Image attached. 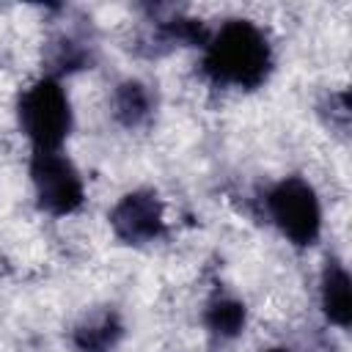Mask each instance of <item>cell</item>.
<instances>
[{
	"label": "cell",
	"instance_id": "10",
	"mask_svg": "<svg viewBox=\"0 0 352 352\" xmlns=\"http://www.w3.org/2000/svg\"><path fill=\"white\" fill-rule=\"evenodd\" d=\"M264 352H289V349H283V346H270V349H264Z\"/></svg>",
	"mask_w": 352,
	"mask_h": 352
},
{
	"label": "cell",
	"instance_id": "6",
	"mask_svg": "<svg viewBox=\"0 0 352 352\" xmlns=\"http://www.w3.org/2000/svg\"><path fill=\"white\" fill-rule=\"evenodd\" d=\"M121 336H124V324H121L118 314L110 308H102V311L85 316L72 333L74 346L80 352H110Z\"/></svg>",
	"mask_w": 352,
	"mask_h": 352
},
{
	"label": "cell",
	"instance_id": "2",
	"mask_svg": "<svg viewBox=\"0 0 352 352\" xmlns=\"http://www.w3.org/2000/svg\"><path fill=\"white\" fill-rule=\"evenodd\" d=\"M16 116L22 132L33 143V151H60V143L72 129V107L55 77H41L25 88Z\"/></svg>",
	"mask_w": 352,
	"mask_h": 352
},
{
	"label": "cell",
	"instance_id": "4",
	"mask_svg": "<svg viewBox=\"0 0 352 352\" xmlns=\"http://www.w3.org/2000/svg\"><path fill=\"white\" fill-rule=\"evenodd\" d=\"M30 179L36 187L38 206L47 214L63 217L82 206V198H85L82 179L60 151H33Z\"/></svg>",
	"mask_w": 352,
	"mask_h": 352
},
{
	"label": "cell",
	"instance_id": "9",
	"mask_svg": "<svg viewBox=\"0 0 352 352\" xmlns=\"http://www.w3.org/2000/svg\"><path fill=\"white\" fill-rule=\"evenodd\" d=\"M204 322L209 327L212 336L217 338H234L242 333L245 327V305L234 297H214L209 305H206V314H204Z\"/></svg>",
	"mask_w": 352,
	"mask_h": 352
},
{
	"label": "cell",
	"instance_id": "8",
	"mask_svg": "<svg viewBox=\"0 0 352 352\" xmlns=\"http://www.w3.org/2000/svg\"><path fill=\"white\" fill-rule=\"evenodd\" d=\"M113 116L124 124V126H140L148 116H151V94L143 82L138 80H126L116 88L113 94Z\"/></svg>",
	"mask_w": 352,
	"mask_h": 352
},
{
	"label": "cell",
	"instance_id": "7",
	"mask_svg": "<svg viewBox=\"0 0 352 352\" xmlns=\"http://www.w3.org/2000/svg\"><path fill=\"white\" fill-rule=\"evenodd\" d=\"M322 308L333 324L349 327V322H352L349 275L338 261H327V267L322 272Z\"/></svg>",
	"mask_w": 352,
	"mask_h": 352
},
{
	"label": "cell",
	"instance_id": "5",
	"mask_svg": "<svg viewBox=\"0 0 352 352\" xmlns=\"http://www.w3.org/2000/svg\"><path fill=\"white\" fill-rule=\"evenodd\" d=\"M110 226L116 236L126 245H146L165 234L162 201L151 190L126 192L110 212Z\"/></svg>",
	"mask_w": 352,
	"mask_h": 352
},
{
	"label": "cell",
	"instance_id": "1",
	"mask_svg": "<svg viewBox=\"0 0 352 352\" xmlns=\"http://www.w3.org/2000/svg\"><path fill=\"white\" fill-rule=\"evenodd\" d=\"M201 69L214 85L253 91L272 72V50L258 25L250 19H228L209 33Z\"/></svg>",
	"mask_w": 352,
	"mask_h": 352
},
{
	"label": "cell",
	"instance_id": "3",
	"mask_svg": "<svg viewBox=\"0 0 352 352\" xmlns=\"http://www.w3.org/2000/svg\"><path fill=\"white\" fill-rule=\"evenodd\" d=\"M267 214L270 220L280 228V234L297 245V248H308L319 239L322 231V209H319V198L314 192V187L300 179V176H289L283 182H278L267 198H264Z\"/></svg>",
	"mask_w": 352,
	"mask_h": 352
}]
</instances>
